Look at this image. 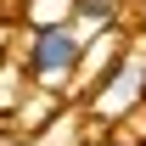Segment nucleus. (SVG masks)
I'll return each instance as SVG.
<instances>
[{"mask_svg": "<svg viewBox=\"0 0 146 146\" xmlns=\"http://www.w3.org/2000/svg\"><path fill=\"white\" fill-rule=\"evenodd\" d=\"M79 56H84V28L68 17L56 23H28L17 39V68L34 90L68 96L73 90V73H79Z\"/></svg>", "mask_w": 146, "mask_h": 146, "instance_id": "1", "label": "nucleus"}, {"mask_svg": "<svg viewBox=\"0 0 146 146\" xmlns=\"http://www.w3.org/2000/svg\"><path fill=\"white\" fill-rule=\"evenodd\" d=\"M84 112H90L96 124H107V129L129 124L135 112H146V51L141 45H129V51L118 56V68L84 96Z\"/></svg>", "mask_w": 146, "mask_h": 146, "instance_id": "2", "label": "nucleus"}, {"mask_svg": "<svg viewBox=\"0 0 146 146\" xmlns=\"http://www.w3.org/2000/svg\"><path fill=\"white\" fill-rule=\"evenodd\" d=\"M118 11H124V0H68V23H79V28H112L118 23Z\"/></svg>", "mask_w": 146, "mask_h": 146, "instance_id": "3", "label": "nucleus"}, {"mask_svg": "<svg viewBox=\"0 0 146 146\" xmlns=\"http://www.w3.org/2000/svg\"><path fill=\"white\" fill-rule=\"evenodd\" d=\"M84 146H146V141H118V135H96V141H84Z\"/></svg>", "mask_w": 146, "mask_h": 146, "instance_id": "4", "label": "nucleus"}, {"mask_svg": "<svg viewBox=\"0 0 146 146\" xmlns=\"http://www.w3.org/2000/svg\"><path fill=\"white\" fill-rule=\"evenodd\" d=\"M141 51H146V6H141Z\"/></svg>", "mask_w": 146, "mask_h": 146, "instance_id": "5", "label": "nucleus"}]
</instances>
